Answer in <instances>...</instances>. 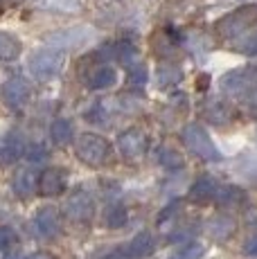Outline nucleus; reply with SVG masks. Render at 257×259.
Masks as SVG:
<instances>
[{
  "instance_id": "obj_2",
  "label": "nucleus",
  "mask_w": 257,
  "mask_h": 259,
  "mask_svg": "<svg viewBox=\"0 0 257 259\" xmlns=\"http://www.w3.org/2000/svg\"><path fill=\"white\" fill-rule=\"evenodd\" d=\"M77 158L88 167H104L111 160V144L95 133H81L77 140Z\"/></svg>"
},
{
  "instance_id": "obj_14",
  "label": "nucleus",
  "mask_w": 257,
  "mask_h": 259,
  "mask_svg": "<svg viewBox=\"0 0 257 259\" xmlns=\"http://www.w3.org/2000/svg\"><path fill=\"white\" fill-rule=\"evenodd\" d=\"M154 248H156V241H154V237H151V232H138V235L128 241L126 255L133 259H145L154 252Z\"/></svg>"
},
{
  "instance_id": "obj_9",
  "label": "nucleus",
  "mask_w": 257,
  "mask_h": 259,
  "mask_svg": "<svg viewBox=\"0 0 257 259\" xmlns=\"http://www.w3.org/2000/svg\"><path fill=\"white\" fill-rule=\"evenodd\" d=\"M3 99L7 102V106L21 108L29 99V83L23 77H9L3 83Z\"/></svg>"
},
{
  "instance_id": "obj_16",
  "label": "nucleus",
  "mask_w": 257,
  "mask_h": 259,
  "mask_svg": "<svg viewBox=\"0 0 257 259\" xmlns=\"http://www.w3.org/2000/svg\"><path fill=\"white\" fill-rule=\"evenodd\" d=\"M75 138V126H72L70 119L59 117L50 124V140L57 144V147H68Z\"/></svg>"
},
{
  "instance_id": "obj_26",
  "label": "nucleus",
  "mask_w": 257,
  "mask_h": 259,
  "mask_svg": "<svg viewBox=\"0 0 257 259\" xmlns=\"http://www.w3.org/2000/svg\"><path fill=\"white\" fill-rule=\"evenodd\" d=\"M16 232L12 230V228H7V226H0V250L3 248H9V246H14L16 243Z\"/></svg>"
},
{
  "instance_id": "obj_11",
  "label": "nucleus",
  "mask_w": 257,
  "mask_h": 259,
  "mask_svg": "<svg viewBox=\"0 0 257 259\" xmlns=\"http://www.w3.org/2000/svg\"><path fill=\"white\" fill-rule=\"evenodd\" d=\"M38 189H41L43 196H59L66 189V176H63V171L57 167L46 169L38 176Z\"/></svg>"
},
{
  "instance_id": "obj_10",
  "label": "nucleus",
  "mask_w": 257,
  "mask_h": 259,
  "mask_svg": "<svg viewBox=\"0 0 257 259\" xmlns=\"http://www.w3.org/2000/svg\"><path fill=\"white\" fill-rule=\"evenodd\" d=\"M36 187H38V178H36V174H34L32 169H18V171L14 174L12 189H14V194H16L21 201L32 198L34 192H36Z\"/></svg>"
},
{
  "instance_id": "obj_28",
  "label": "nucleus",
  "mask_w": 257,
  "mask_h": 259,
  "mask_svg": "<svg viewBox=\"0 0 257 259\" xmlns=\"http://www.w3.org/2000/svg\"><path fill=\"white\" fill-rule=\"evenodd\" d=\"M239 50H244V52H248V54H255L257 52V34L255 36H250L244 46H239Z\"/></svg>"
},
{
  "instance_id": "obj_5",
  "label": "nucleus",
  "mask_w": 257,
  "mask_h": 259,
  "mask_svg": "<svg viewBox=\"0 0 257 259\" xmlns=\"http://www.w3.org/2000/svg\"><path fill=\"white\" fill-rule=\"evenodd\" d=\"M63 214L70 219L72 223H88L95 214V203H93L91 194L86 189H75L70 196L66 198Z\"/></svg>"
},
{
  "instance_id": "obj_25",
  "label": "nucleus",
  "mask_w": 257,
  "mask_h": 259,
  "mask_svg": "<svg viewBox=\"0 0 257 259\" xmlns=\"http://www.w3.org/2000/svg\"><path fill=\"white\" fill-rule=\"evenodd\" d=\"M205 255V248L201 243H185L179 252H174L172 259H201Z\"/></svg>"
},
{
  "instance_id": "obj_31",
  "label": "nucleus",
  "mask_w": 257,
  "mask_h": 259,
  "mask_svg": "<svg viewBox=\"0 0 257 259\" xmlns=\"http://www.w3.org/2000/svg\"><path fill=\"white\" fill-rule=\"evenodd\" d=\"M5 259H25V257H23L18 250H9L7 255H5Z\"/></svg>"
},
{
  "instance_id": "obj_7",
  "label": "nucleus",
  "mask_w": 257,
  "mask_h": 259,
  "mask_svg": "<svg viewBox=\"0 0 257 259\" xmlns=\"http://www.w3.org/2000/svg\"><path fill=\"white\" fill-rule=\"evenodd\" d=\"M205 232L212 241L226 243L237 232V221H235V217H230V214H215L212 219H207Z\"/></svg>"
},
{
  "instance_id": "obj_30",
  "label": "nucleus",
  "mask_w": 257,
  "mask_h": 259,
  "mask_svg": "<svg viewBox=\"0 0 257 259\" xmlns=\"http://www.w3.org/2000/svg\"><path fill=\"white\" fill-rule=\"evenodd\" d=\"M27 259H54L50 252H34V255H29Z\"/></svg>"
},
{
  "instance_id": "obj_22",
  "label": "nucleus",
  "mask_w": 257,
  "mask_h": 259,
  "mask_svg": "<svg viewBox=\"0 0 257 259\" xmlns=\"http://www.w3.org/2000/svg\"><path fill=\"white\" fill-rule=\"evenodd\" d=\"M23 153L21 144H18L14 138H5L0 140V165H9V162L18 160Z\"/></svg>"
},
{
  "instance_id": "obj_23",
  "label": "nucleus",
  "mask_w": 257,
  "mask_h": 259,
  "mask_svg": "<svg viewBox=\"0 0 257 259\" xmlns=\"http://www.w3.org/2000/svg\"><path fill=\"white\" fill-rule=\"evenodd\" d=\"M128 221V212L124 205H111L104 214V223L108 228H122Z\"/></svg>"
},
{
  "instance_id": "obj_15",
  "label": "nucleus",
  "mask_w": 257,
  "mask_h": 259,
  "mask_svg": "<svg viewBox=\"0 0 257 259\" xmlns=\"http://www.w3.org/2000/svg\"><path fill=\"white\" fill-rule=\"evenodd\" d=\"M217 189H219V187H217L215 178L201 176V178H196V181L192 183V187H190V201H194V203H207V201H212V198H215Z\"/></svg>"
},
{
  "instance_id": "obj_13",
  "label": "nucleus",
  "mask_w": 257,
  "mask_h": 259,
  "mask_svg": "<svg viewBox=\"0 0 257 259\" xmlns=\"http://www.w3.org/2000/svg\"><path fill=\"white\" fill-rule=\"evenodd\" d=\"M115 79H117V72L111 66H97L86 77V83L91 91H106V88H111L115 83Z\"/></svg>"
},
{
  "instance_id": "obj_12",
  "label": "nucleus",
  "mask_w": 257,
  "mask_h": 259,
  "mask_svg": "<svg viewBox=\"0 0 257 259\" xmlns=\"http://www.w3.org/2000/svg\"><path fill=\"white\" fill-rule=\"evenodd\" d=\"M255 79V70L253 68H241V70H232L228 74H224L221 79V88L226 93H241L244 88H248Z\"/></svg>"
},
{
  "instance_id": "obj_24",
  "label": "nucleus",
  "mask_w": 257,
  "mask_h": 259,
  "mask_svg": "<svg viewBox=\"0 0 257 259\" xmlns=\"http://www.w3.org/2000/svg\"><path fill=\"white\" fill-rule=\"evenodd\" d=\"M147 79H149V72H147V68L142 66V63H133V66H128V83L136 88H142L147 83Z\"/></svg>"
},
{
  "instance_id": "obj_18",
  "label": "nucleus",
  "mask_w": 257,
  "mask_h": 259,
  "mask_svg": "<svg viewBox=\"0 0 257 259\" xmlns=\"http://www.w3.org/2000/svg\"><path fill=\"white\" fill-rule=\"evenodd\" d=\"M23 52V46L14 34L0 32V61H16Z\"/></svg>"
},
{
  "instance_id": "obj_1",
  "label": "nucleus",
  "mask_w": 257,
  "mask_h": 259,
  "mask_svg": "<svg viewBox=\"0 0 257 259\" xmlns=\"http://www.w3.org/2000/svg\"><path fill=\"white\" fill-rule=\"evenodd\" d=\"M257 27V5H244V7L230 12L217 23V32L224 38H237L241 34Z\"/></svg>"
},
{
  "instance_id": "obj_17",
  "label": "nucleus",
  "mask_w": 257,
  "mask_h": 259,
  "mask_svg": "<svg viewBox=\"0 0 257 259\" xmlns=\"http://www.w3.org/2000/svg\"><path fill=\"white\" fill-rule=\"evenodd\" d=\"M215 198H217V203H219V207L235 210V207H241L246 203V192L239 187H235V185H228V187L217 189Z\"/></svg>"
},
{
  "instance_id": "obj_8",
  "label": "nucleus",
  "mask_w": 257,
  "mask_h": 259,
  "mask_svg": "<svg viewBox=\"0 0 257 259\" xmlns=\"http://www.w3.org/2000/svg\"><path fill=\"white\" fill-rule=\"evenodd\" d=\"M34 226H36L38 235L46 237V239H54L61 232V217H59V210L52 205L41 207L34 217Z\"/></svg>"
},
{
  "instance_id": "obj_6",
  "label": "nucleus",
  "mask_w": 257,
  "mask_h": 259,
  "mask_svg": "<svg viewBox=\"0 0 257 259\" xmlns=\"http://www.w3.org/2000/svg\"><path fill=\"white\" fill-rule=\"evenodd\" d=\"M117 149H120V153L124 156V160L136 162L147 153L149 140H147V136L140 131V128L131 126V128H126V131L120 133V138H117Z\"/></svg>"
},
{
  "instance_id": "obj_27",
  "label": "nucleus",
  "mask_w": 257,
  "mask_h": 259,
  "mask_svg": "<svg viewBox=\"0 0 257 259\" xmlns=\"http://www.w3.org/2000/svg\"><path fill=\"white\" fill-rule=\"evenodd\" d=\"M25 156L29 160H41L43 156H48V149L46 147H38V144H34V147H27L25 149Z\"/></svg>"
},
{
  "instance_id": "obj_21",
  "label": "nucleus",
  "mask_w": 257,
  "mask_h": 259,
  "mask_svg": "<svg viewBox=\"0 0 257 259\" xmlns=\"http://www.w3.org/2000/svg\"><path fill=\"white\" fill-rule=\"evenodd\" d=\"M181 79H183V72L179 66H162V68H158V72H156V83L160 88L176 86Z\"/></svg>"
},
{
  "instance_id": "obj_20",
  "label": "nucleus",
  "mask_w": 257,
  "mask_h": 259,
  "mask_svg": "<svg viewBox=\"0 0 257 259\" xmlns=\"http://www.w3.org/2000/svg\"><path fill=\"white\" fill-rule=\"evenodd\" d=\"M158 160H160V165L165 167V169H169V171H176V169L185 167V160H183V156L176 151L174 147H167V144L158 149Z\"/></svg>"
},
{
  "instance_id": "obj_4",
  "label": "nucleus",
  "mask_w": 257,
  "mask_h": 259,
  "mask_svg": "<svg viewBox=\"0 0 257 259\" xmlns=\"http://www.w3.org/2000/svg\"><path fill=\"white\" fill-rule=\"evenodd\" d=\"M63 61H66L63 52L43 48V50H38V52H34L32 59H29V72H32L36 79L46 81V79H52L61 72Z\"/></svg>"
},
{
  "instance_id": "obj_29",
  "label": "nucleus",
  "mask_w": 257,
  "mask_h": 259,
  "mask_svg": "<svg viewBox=\"0 0 257 259\" xmlns=\"http://www.w3.org/2000/svg\"><path fill=\"white\" fill-rule=\"evenodd\" d=\"M246 255L257 257V237H255V239H250V241H248V246H246Z\"/></svg>"
},
{
  "instance_id": "obj_32",
  "label": "nucleus",
  "mask_w": 257,
  "mask_h": 259,
  "mask_svg": "<svg viewBox=\"0 0 257 259\" xmlns=\"http://www.w3.org/2000/svg\"><path fill=\"white\" fill-rule=\"evenodd\" d=\"M106 259H128V255H126V250L124 252L120 250V252H113V255H108Z\"/></svg>"
},
{
  "instance_id": "obj_19",
  "label": "nucleus",
  "mask_w": 257,
  "mask_h": 259,
  "mask_svg": "<svg viewBox=\"0 0 257 259\" xmlns=\"http://www.w3.org/2000/svg\"><path fill=\"white\" fill-rule=\"evenodd\" d=\"M203 117L212 124H226L232 119V108L226 102H210L203 108Z\"/></svg>"
},
{
  "instance_id": "obj_3",
  "label": "nucleus",
  "mask_w": 257,
  "mask_h": 259,
  "mask_svg": "<svg viewBox=\"0 0 257 259\" xmlns=\"http://www.w3.org/2000/svg\"><path fill=\"white\" fill-rule=\"evenodd\" d=\"M181 138H183V142H185V147L190 149L194 156H199L201 160H210V162L221 160L219 149L215 147L212 138L207 136V131L201 124H187V126L183 128Z\"/></svg>"
}]
</instances>
